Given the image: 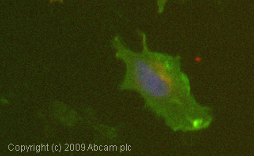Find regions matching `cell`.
I'll list each match as a JSON object with an SVG mask.
<instances>
[{"mask_svg":"<svg viewBox=\"0 0 254 156\" xmlns=\"http://www.w3.org/2000/svg\"><path fill=\"white\" fill-rule=\"evenodd\" d=\"M137 34L142 44L138 52L127 46L121 35L111 39L115 58L125 66L118 90L138 94L146 110L173 132H201L210 127L213 109L194 96L182 57L151 50L146 32L137 30Z\"/></svg>","mask_w":254,"mask_h":156,"instance_id":"cell-1","label":"cell"},{"mask_svg":"<svg viewBox=\"0 0 254 156\" xmlns=\"http://www.w3.org/2000/svg\"><path fill=\"white\" fill-rule=\"evenodd\" d=\"M171 0H156V5H157V11L159 15L162 14L164 13V10L166 9V6L168 2ZM180 2H184L185 0H176Z\"/></svg>","mask_w":254,"mask_h":156,"instance_id":"cell-2","label":"cell"},{"mask_svg":"<svg viewBox=\"0 0 254 156\" xmlns=\"http://www.w3.org/2000/svg\"><path fill=\"white\" fill-rule=\"evenodd\" d=\"M48 1L50 4L63 3L64 2V0H48Z\"/></svg>","mask_w":254,"mask_h":156,"instance_id":"cell-3","label":"cell"}]
</instances>
